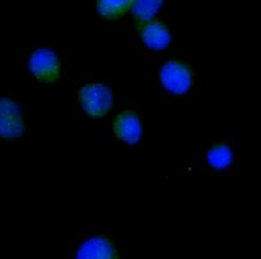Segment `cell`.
Segmentation results:
<instances>
[{
  "mask_svg": "<svg viewBox=\"0 0 261 259\" xmlns=\"http://www.w3.org/2000/svg\"><path fill=\"white\" fill-rule=\"evenodd\" d=\"M76 256L79 258H113L117 256L115 248L108 239L94 237L81 245Z\"/></svg>",
  "mask_w": 261,
  "mask_h": 259,
  "instance_id": "cell-7",
  "label": "cell"
},
{
  "mask_svg": "<svg viewBox=\"0 0 261 259\" xmlns=\"http://www.w3.org/2000/svg\"><path fill=\"white\" fill-rule=\"evenodd\" d=\"M140 27L141 38L148 48L160 50L169 44L171 36L168 28L163 22L151 19Z\"/></svg>",
  "mask_w": 261,
  "mask_h": 259,
  "instance_id": "cell-6",
  "label": "cell"
},
{
  "mask_svg": "<svg viewBox=\"0 0 261 259\" xmlns=\"http://www.w3.org/2000/svg\"><path fill=\"white\" fill-rule=\"evenodd\" d=\"M29 67L33 75L44 82H54L60 77V59L48 48H39L33 52Z\"/></svg>",
  "mask_w": 261,
  "mask_h": 259,
  "instance_id": "cell-2",
  "label": "cell"
},
{
  "mask_svg": "<svg viewBox=\"0 0 261 259\" xmlns=\"http://www.w3.org/2000/svg\"><path fill=\"white\" fill-rule=\"evenodd\" d=\"M84 110L92 116H103L113 106L111 90L100 83L87 84L79 95Z\"/></svg>",
  "mask_w": 261,
  "mask_h": 259,
  "instance_id": "cell-1",
  "label": "cell"
},
{
  "mask_svg": "<svg viewBox=\"0 0 261 259\" xmlns=\"http://www.w3.org/2000/svg\"><path fill=\"white\" fill-rule=\"evenodd\" d=\"M207 159L213 167L221 170L231 163L232 154L226 145L217 144L208 151Z\"/></svg>",
  "mask_w": 261,
  "mask_h": 259,
  "instance_id": "cell-10",
  "label": "cell"
},
{
  "mask_svg": "<svg viewBox=\"0 0 261 259\" xmlns=\"http://www.w3.org/2000/svg\"><path fill=\"white\" fill-rule=\"evenodd\" d=\"M135 0H97L98 12L102 17L114 19L123 15L134 5Z\"/></svg>",
  "mask_w": 261,
  "mask_h": 259,
  "instance_id": "cell-9",
  "label": "cell"
},
{
  "mask_svg": "<svg viewBox=\"0 0 261 259\" xmlns=\"http://www.w3.org/2000/svg\"><path fill=\"white\" fill-rule=\"evenodd\" d=\"M163 0H135L133 5V13L137 24L142 25L151 20L162 5Z\"/></svg>",
  "mask_w": 261,
  "mask_h": 259,
  "instance_id": "cell-8",
  "label": "cell"
},
{
  "mask_svg": "<svg viewBox=\"0 0 261 259\" xmlns=\"http://www.w3.org/2000/svg\"><path fill=\"white\" fill-rule=\"evenodd\" d=\"M161 81L166 89L177 95L187 92L192 85L190 69L179 61H170L161 69Z\"/></svg>",
  "mask_w": 261,
  "mask_h": 259,
  "instance_id": "cell-4",
  "label": "cell"
},
{
  "mask_svg": "<svg viewBox=\"0 0 261 259\" xmlns=\"http://www.w3.org/2000/svg\"><path fill=\"white\" fill-rule=\"evenodd\" d=\"M24 128L18 105L9 98L0 99V136L9 140L20 137Z\"/></svg>",
  "mask_w": 261,
  "mask_h": 259,
  "instance_id": "cell-3",
  "label": "cell"
},
{
  "mask_svg": "<svg viewBox=\"0 0 261 259\" xmlns=\"http://www.w3.org/2000/svg\"><path fill=\"white\" fill-rule=\"evenodd\" d=\"M116 136L129 144H134L140 140L141 124L140 118L134 111H125L116 117L113 124Z\"/></svg>",
  "mask_w": 261,
  "mask_h": 259,
  "instance_id": "cell-5",
  "label": "cell"
}]
</instances>
